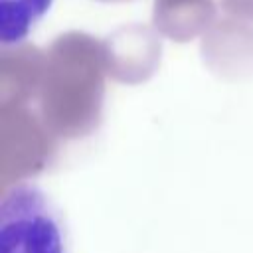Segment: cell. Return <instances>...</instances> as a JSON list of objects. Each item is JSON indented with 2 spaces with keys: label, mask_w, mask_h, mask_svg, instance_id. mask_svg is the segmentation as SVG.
I'll use <instances>...</instances> for the list:
<instances>
[{
  "label": "cell",
  "mask_w": 253,
  "mask_h": 253,
  "mask_svg": "<svg viewBox=\"0 0 253 253\" xmlns=\"http://www.w3.org/2000/svg\"><path fill=\"white\" fill-rule=\"evenodd\" d=\"M53 0H0V42L4 47L22 43L45 16Z\"/></svg>",
  "instance_id": "obj_2"
},
{
  "label": "cell",
  "mask_w": 253,
  "mask_h": 253,
  "mask_svg": "<svg viewBox=\"0 0 253 253\" xmlns=\"http://www.w3.org/2000/svg\"><path fill=\"white\" fill-rule=\"evenodd\" d=\"M0 253H67L59 208L34 182L6 190L0 202Z\"/></svg>",
  "instance_id": "obj_1"
}]
</instances>
